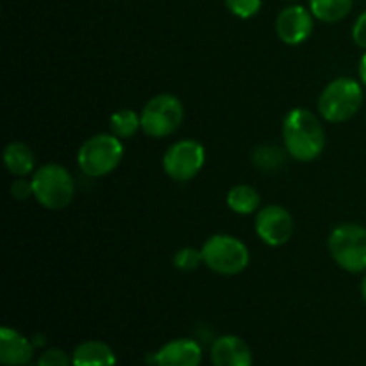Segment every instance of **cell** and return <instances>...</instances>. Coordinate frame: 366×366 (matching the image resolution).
I'll return each mask as SVG.
<instances>
[{"label": "cell", "mask_w": 366, "mask_h": 366, "mask_svg": "<svg viewBox=\"0 0 366 366\" xmlns=\"http://www.w3.org/2000/svg\"><path fill=\"white\" fill-rule=\"evenodd\" d=\"M32 189H34V199L45 209H64L74 200V177L63 164H43L32 175Z\"/></svg>", "instance_id": "3"}, {"label": "cell", "mask_w": 366, "mask_h": 366, "mask_svg": "<svg viewBox=\"0 0 366 366\" xmlns=\"http://www.w3.org/2000/svg\"><path fill=\"white\" fill-rule=\"evenodd\" d=\"M211 363L213 366H252V350L239 336H220L211 347Z\"/></svg>", "instance_id": "11"}, {"label": "cell", "mask_w": 366, "mask_h": 366, "mask_svg": "<svg viewBox=\"0 0 366 366\" xmlns=\"http://www.w3.org/2000/svg\"><path fill=\"white\" fill-rule=\"evenodd\" d=\"M329 252L345 272H366V227L357 224L338 225L329 236Z\"/></svg>", "instance_id": "5"}, {"label": "cell", "mask_w": 366, "mask_h": 366, "mask_svg": "<svg viewBox=\"0 0 366 366\" xmlns=\"http://www.w3.org/2000/svg\"><path fill=\"white\" fill-rule=\"evenodd\" d=\"M256 232L267 245H285L293 234L292 214L282 206L263 207L256 217Z\"/></svg>", "instance_id": "9"}, {"label": "cell", "mask_w": 366, "mask_h": 366, "mask_svg": "<svg viewBox=\"0 0 366 366\" xmlns=\"http://www.w3.org/2000/svg\"><path fill=\"white\" fill-rule=\"evenodd\" d=\"M206 163V150L195 139H181L168 147L163 157L164 174L175 182L195 179Z\"/></svg>", "instance_id": "8"}, {"label": "cell", "mask_w": 366, "mask_h": 366, "mask_svg": "<svg viewBox=\"0 0 366 366\" xmlns=\"http://www.w3.org/2000/svg\"><path fill=\"white\" fill-rule=\"evenodd\" d=\"M34 347L14 329H0V363L4 366H25L31 363Z\"/></svg>", "instance_id": "13"}, {"label": "cell", "mask_w": 366, "mask_h": 366, "mask_svg": "<svg viewBox=\"0 0 366 366\" xmlns=\"http://www.w3.org/2000/svg\"><path fill=\"white\" fill-rule=\"evenodd\" d=\"M363 106V88L352 77H338L329 82L318 99L322 118L331 124L350 120Z\"/></svg>", "instance_id": "2"}, {"label": "cell", "mask_w": 366, "mask_h": 366, "mask_svg": "<svg viewBox=\"0 0 366 366\" xmlns=\"http://www.w3.org/2000/svg\"><path fill=\"white\" fill-rule=\"evenodd\" d=\"M71 363L74 366H117V356L107 343L89 340L75 347Z\"/></svg>", "instance_id": "14"}, {"label": "cell", "mask_w": 366, "mask_h": 366, "mask_svg": "<svg viewBox=\"0 0 366 366\" xmlns=\"http://www.w3.org/2000/svg\"><path fill=\"white\" fill-rule=\"evenodd\" d=\"M111 134L120 139H129L142 129V114L132 109H120L109 118Z\"/></svg>", "instance_id": "18"}, {"label": "cell", "mask_w": 366, "mask_h": 366, "mask_svg": "<svg viewBox=\"0 0 366 366\" xmlns=\"http://www.w3.org/2000/svg\"><path fill=\"white\" fill-rule=\"evenodd\" d=\"M261 204V197L256 188L249 184H238L229 189L227 206L238 214H252Z\"/></svg>", "instance_id": "17"}, {"label": "cell", "mask_w": 366, "mask_h": 366, "mask_svg": "<svg viewBox=\"0 0 366 366\" xmlns=\"http://www.w3.org/2000/svg\"><path fill=\"white\" fill-rule=\"evenodd\" d=\"M200 263H204L202 250L195 249V247H184V249H179L174 256V264L177 270L181 272H193L200 267Z\"/></svg>", "instance_id": "20"}, {"label": "cell", "mask_w": 366, "mask_h": 366, "mask_svg": "<svg viewBox=\"0 0 366 366\" xmlns=\"http://www.w3.org/2000/svg\"><path fill=\"white\" fill-rule=\"evenodd\" d=\"M4 164L9 174L16 175V177H25L34 172L36 159L32 150L25 143L13 142L4 149Z\"/></svg>", "instance_id": "15"}, {"label": "cell", "mask_w": 366, "mask_h": 366, "mask_svg": "<svg viewBox=\"0 0 366 366\" xmlns=\"http://www.w3.org/2000/svg\"><path fill=\"white\" fill-rule=\"evenodd\" d=\"M202 349L189 338H179L168 342L156 354L157 366H200Z\"/></svg>", "instance_id": "12"}, {"label": "cell", "mask_w": 366, "mask_h": 366, "mask_svg": "<svg viewBox=\"0 0 366 366\" xmlns=\"http://www.w3.org/2000/svg\"><path fill=\"white\" fill-rule=\"evenodd\" d=\"M275 32L286 45H300L313 32V13L302 6H288L277 14Z\"/></svg>", "instance_id": "10"}, {"label": "cell", "mask_w": 366, "mask_h": 366, "mask_svg": "<svg viewBox=\"0 0 366 366\" xmlns=\"http://www.w3.org/2000/svg\"><path fill=\"white\" fill-rule=\"evenodd\" d=\"M352 39L360 49L366 50V11L357 16L356 24L352 27Z\"/></svg>", "instance_id": "24"}, {"label": "cell", "mask_w": 366, "mask_h": 366, "mask_svg": "<svg viewBox=\"0 0 366 366\" xmlns=\"http://www.w3.org/2000/svg\"><path fill=\"white\" fill-rule=\"evenodd\" d=\"M124 157V145L114 134H95L86 139L77 154L79 168L88 177H104L117 170Z\"/></svg>", "instance_id": "4"}, {"label": "cell", "mask_w": 366, "mask_h": 366, "mask_svg": "<svg viewBox=\"0 0 366 366\" xmlns=\"http://www.w3.org/2000/svg\"><path fill=\"white\" fill-rule=\"evenodd\" d=\"M361 295H363V300L366 302V272H365L363 281H361Z\"/></svg>", "instance_id": "26"}, {"label": "cell", "mask_w": 366, "mask_h": 366, "mask_svg": "<svg viewBox=\"0 0 366 366\" xmlns=\"http://www.w3.org/2000/svg\"><path fill=\"white\" fill-rule=\"evenodd\" d=\"M354 0H310V9L324 24H338L350 14Z\"/></svg>", "instance_id": "16"}, {"label": "cell", "mask_w": 366, "mask_h": 366, "mask_svg": "<svg viewBox=\"0 0 366 366\" xmlns=\"http://www.w3.org/2000/svg\"><path fill=\"white\" fill-rule=\"evenodd\" d=\"M204 263L220 275L242 274L249 267L250 254L242 239L229 234H214L202 247Z\"/></svg>", "instance_id": "6"}, {"label": "cell", "mask_w": 366, "mask_h": 366, "mask_svg": "<svg viewBox=\"0 0 366 366\" xmlns=\"http://www.w3.org/2000/svg\"><path fill=\"white\" fill-rule=\"evenodd\" d=\"M11 195L16 200H27L29 197H34V189H32V181L20 177L11 184Z\"/></svg>", "instance_id": "23"}, {"label": "cell", "mask_w": 366, "mask_h": 366, "mask_svg": "<svg viewBox=\"0 0 366 366\" xmlns=\"http://www.w3.org/2000/svg\"><path fill=\"white\" fill-rule=\"evenodd\" d=\"M252 161L259 170H277L285 161V152L275 147H259L254 150Z\"/></svg>", "instance_id": "19"}, {"label": "cell", "mask_w": 366, "mask_h": 366, "mask_svg": "<svg viewBox=\"0 0 366 366\" xmlns=\"http://www.w3.org/2000/svg\"><path fill=\"white\" fill-rule=\"evenodd\" d=\"M71 360L68 354L61 349H49L39 356L36 366H71Z\"/></svg>", "instance_id": "22"}, {"label": "cell", "mask_w": 366, "mask_h": 366, "mask_svg": "<svg viewBox=\"0 0 366 366\" xmlns=\"http://www.w3.org/2000/svg\"><path fill=\"white\" fill-rule=\"evenodd\" d=\"M357 71H360V81L361 84L366 86V52L361 56L360 66H357Z\"/></svg>", "instance_id": "25"}, {"label": "cell", "mask_w": 366, "mask_h": 366, "mask_svg": "<svg viewBox=\"0 0 366 366\" xmlns=\"http://www.w3.org/2000/svg\"><path fill=\"white\" fill-rule=\"evenodd\" d=\"M225 6L234 16L247 20L259 13L261 0H225Z\"/></svg>", "instance_id": "21"}, {"label": "cell", "mask_w": 366, "mask_h": 366, "mask_svg": "<svg viewBox=\"0 0 366 366\" xmlns=\"http://www.w3.org/2000/svg\"><path fill=\"white\" fill-rule=\"evenodd\" d=\"M286 152L297 161L310 163L325 149V129L317 114L304 107L292 109L282 124Z\"/></svg>", "instance_id": "1"}, {"label": "cell", "mask_w": 366, "mask_h": 366, "mask_svg": "<svg viewBox=\"0 0 366 366\" xmlns=\"http://www.w3.org/2000/svg\"><path fill=\"white\" fill-rule=\"evenodd\" d=\"M184 106L170 93L152 97L142 111V131L150 138H167L181 127Z\"/></svg>", "instance_id": "7"}]
</instances>
